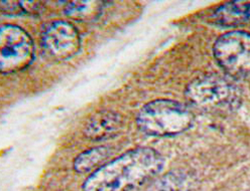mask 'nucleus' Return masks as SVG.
Here are the masks:
<instances>
[{"mask_svg": "<svg viewBox=\"0 0 250 191\" xmlns=\"http://www.w3.org/2000/svg\"><path fill=\"white\" fill-rule=\"evenodd\" d=\"M121 116L110 111H102L90 118L84 135L91 140H103L115 135L121 128Z\"/></svg>", "mask_w": 250, "mask_h": 191, "instance_id": "6e6552de", "label": "nucleus"}, {"mask_svg": "<svg viewBox=\"0 0 250 191\" xmlns=\"http://www.w3.org/2000/svg\"><path fill=\"white\" fill-rule=\"evenodd\" d=\"M164 165V157L154 149H132L94 171L83 191H130L153 179Z\"/></svg>", "mask_w": 250, "mask_h": 191, "instance_id": "f257e3e1", "label": "nucleus"}, {"mask_svg": "<svg viewBox=\"0 0 250 191\" xmlns=\"http://www.w3.org/2000/svg\"><path fill=\"white\" fill-rule=\"evenodd\" d=\"M213 54L217 63L232 78H250V33L229 31L215 41Z\"/></svg>", "mask_w": 250, "mask_h": 191, "instance_id": "20e7f679", "label": "nucleus"}, {"mask_svg": "<svg viewBox=\"0 0 250 191\" xmlns=\"http://www.w3.org/2000/svg\"><path fill=\"white\" fill-rule=\"evenodd\" d=\"M110 150L106 146H98L86 150L74 161V169L78 173H87L102 164L109 157Z\"/></svg>", "mask_w": 250, "mask_h": 191, "instance_id": "1a4fd4ad", "label": "nucleus"}, {"mask_svg": "<svg viewBox=\"0 0 250 191\" xmlns=\"http://www.w3.org/2000/svg\"><path fill=\"white\" fill-rule=\"evenodd\" d=\"M186 98L200 109H235L240 104V91L232 81L209 75L197 77L188 85Z\"/></svg>", "mask_w": 250, "mask_h": 191, "instance_id": "7ed1b4c3", "label": "nucleus"}, {"mask_svg": "<svg viewBox=\"0 0 250 191\" xmlns=\"http://www.w3.org/2000/svg\"><path fill=\"white\" fill-rule=\"evenodd\" d=\"M43 53L55 61L67 60L79 53L81 37L68 21L56 20L46 25L42 34Z\"/></svg>", "mask_w": 250, "mask_h": 191, "instance_id": "423d86ee", "label": "nucleus"}, {"mask_svg": "<svg viewBox=\"0 0 250 191\" xmlns=\"http://www.w3.org/2000/svg\"><path fill=\"white\" fill-rule=\"evenodd\" d=\"M213 23L224 27L250 25V2L232 1L218 7L211 15Z\"/></svg>", "mask_w": 250, "mask_h": 191, "instance_id": "0eeeda50", "label": "nucleus"}, {"mask_svg": "<svg viewBox=\"0 0 250 191\" xmlns=\"http://www.w3.org/2000/svg\"><path fill=\"white\" fill-rule=\"evenodd\" d=\"M20 4L23 13H37L42 6L39 1H20Z\"/></svg>", "mask_w": 250, "mask_h": 191, "instance_id": "9b49d317", "label": "nucleus"}, {"mask_svg": "<svg viewBox=\"0 0 250 191\" xmlns=\"http://www.w3.org/2000/svg\"><path fill=\"white\" fill-rule=\"evenodd\" d=\"M194 114L185 105L173 100H155L142 108L136 117L138 128L149 136L167 137L190 129Z\"/></svg>", "mask_w": 250, "mask_h": 191, "instance_id": "f03ea898", "label": "nucleus"}, {"mask_svg": "<svg viewBox=\"0 0 250 191\" xmlns=\"http://www.w3.org/2000/svg\"><path fill=\"white\" fill-rule=\"evenodd\" d=\"M35 59V44L20 26L5 24L0 28V70L4 75L27 69Z\"/></svg>", "mask_w": 250, "mask_h": 191, "instance_id": "39448f33", "label": "nucleus"}, {"mask_svg": "<svg viewBox=\"0 0 250 191\" xmlns=\"http://www.w3.org/2000/svg\"><path fill=\"white\" fill-rule=\"evenodd\" d=\"M103 2L100 1H71L65 7L67 17L76 20H90L101 12Z\"/></svg>", "mask_w": 250, "mask_h": 191, "instance_id": "9d476101", "label": "nucleus"}]
</instances>
